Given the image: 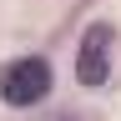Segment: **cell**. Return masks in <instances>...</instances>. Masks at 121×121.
<instances>
[{"instance_id":"cell-2","label":"cell","mask_w":121,"mask_h":121,"mask_svg":"<svg viewBox=\"0 0 121 121\" xmlns=\"http://www.w3.org/2000/svg\"><path fill=\"white\" fill-rule=\"evenodd\" d=\"M111 40H116V30L106 20L86 30L81 56H76V81H81V86H101L106 76H111Z\"/></svg>"},{"instance_id":"cell-1","label":"cell","mask_w":121,"mask_h":121,"mask_svg":"<svg viewBox=\"0 0 121 121\" xmlns=\"http://www.w3.org/2000/svg\"><path fill=\"white\" fill-rule=\"evenodd\" d=\"M45 91H51V66L40 56H20V60L0 66V101L35 106V101H45Z\"/></svg>"}]
</instances>
